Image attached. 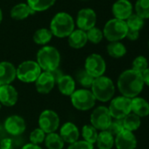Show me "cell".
I'll return each mask as SVG.
<instances>
[{
	"label": "cell",
	"instance_id": "obj_1",
	"mask_svg": "<svg viewBox=\"0 0 149 149\" xmlns=\"http://www.w3.org/2000/svg\"><path fill=\"white\" fill-rule=\"evenodd\" d=\"M117 86L122 96L129 99L138 97L144 88L142 75L133 69H127L119 76Z\"/></svg>",
	"mask_w": 149,
	"mask_h": 149
},
{
	"label": "cell",
	"instance_id": "obj_2",
	"mask_svg": "<svg viewBox=\"0 0 149 149\" xmlns=\"http://www.w3.org/2000/svg\"><path fill=\"white\" fill-rule=\"evenodd\" d=\"M49 30L53 36L60 38H68L75 30V21L68 13L58 12L52 18Z\"/></svg>",
	"mask_w": 149,
	"mask_h": 149
},
{
	"label": "cell",
	"instance_id": "obj_3",
	"mask_svg": "<svg viewBox=\"0 0 149 149\" xmlns=\"http://www.w3.org/2000/svg\"><path fill=\"white\" fill-rule=\"evenodd\" d=\"M36 62L44 72H51L56 68H59L61 63L60 52L54 46H43L37 53Z\"/></svg>",
	"mask_w": 149,
	"mask_h": 149
},
{
	"label": "cell",
	"instance_id": "obj_4",
	"mask_svg": "<svg viewBox=\"0 0 149 149\" xmlns=\"http://www.w3.org/2000/svg\"><path fill=\"white\" fill-rule=\"evenodd\" d=\"M90 88L96 100L101 102L110 101L115 93V85L113 81L109 77L104 75L96 78Z\"/></svg>",
	"mask_w": 149,
	"mask_h": 149
},
{
	"label": "cell",
	"instance_id": "obj_5",
	"mask_svg": "<svg viewBox=\"0 0 149 149\" xmlns=\"http://www.w3.org/2000/svg\"><path fill=\"white\" fill-rule=\"evenodd\" d=\"M128 27L126 21L118 18H112L105 24L103 34L109 42L120 41L126 38Z\"/></svg>",
	"mask_w": 149,
	"mask_h": 149
},
{
	"label": "cell",
	"instance_id": "obj_6",
	"mask_svg": "<svg viewBox=\"0 0 149 149\" xmlns=\"http://www.w3.org/2000/svg\"><path fill=\"white\" fill-rule=\"evenodd\" d=\"M41 71L38 63L33 60L24 61L16 68L17 78L24 83L35 82L42 72Z\"/></svg>",
	"mask_w": 149,
	"mask_h": 149
},
{
	"label": "cell",
	"instance_id": "obj_7",
	"mask_svg": "<svg viewBox=\"0 0 149 149\" xmlns=\"http://www.w3.org/2000/svg\"><path fill=\"white\" fill-rule=\"evenodd\" d=\"M70 98L73 107L80 111H88L92 109L97 101L92 92L86 88L76 90Z\"/></svg>",
	"mask_w": 149,
	"mask_h": 149
},
{
	"label": "cell",
	"instance_id": "obj_8",
	"mask_svg": "<svg viewBox=\"0 0 149 149\" xmlns=\"http://www.w3.org/2000/svg\"><path fill=\"white\" fill-rule=\"evenodd\" d=\"M131 101L132 99H129L122 95L112 99L108 109L112 119L122 120L127 114H129L132 112Z\"/></svg>",
	"mask_w": 149,
	"mask_h": 149
},
{
	"label": "cell",
	"instance_id": "obj_9",
	"mask_svg": "<svg viewBox=\"0 0 149 149\" xmlns=\"http://www.w3.org/2000/svg\"><path fill=\"white\" fill-rule=\"evenodd\" d=\"M112 120V117L110 114L108 107L104 106L96 107L90 114V125L97 131L107 130Z\"/></svg>",
	"mask_w": 149,
	"mask_h": 149
},
{
	"label": "cell",
	"instance_id": "obj_10",
	"mask_svg": "<svg viewBox=\"0 0 149 149\" xmlns=\"http://www.w3.org/2000/svg\"><path fill=\"white\" fill-rule=\"evenodd\" d=\"M84 69L94 79L103 76L106 71L105 60L101 55L97 53H92L87 57L85 60Z\"/></svg>",
	"mask_w": 149,
	"mask_h": 149
},
{
	"label": "cell",
	"instance_id": "obj_11",
	"mask_svg": "<svg viewBox=\"0 0 149 149\" xmlns=\"http://www.w3.org/2000/svg\"><path fill=\"white\" fill-rule=\"evenodd\" d=\"M60 126V118L53 110H44L39 116V127L47 134L54 133Z\"/></svg>",
	"mask_w": 149,
	"mask_h": 149
},
{
	"label": "cell",
	"instance_id": "obj_12",
	"mask_svg": "<svg viewBox=\"0 0 149 149\" xmlns=\"http://www.w3.org/2000/svg\"><path fill=\"white\" fill-rule=\"evenodd\" d=\"M97 23V14L94 10L90 8H84L78 11L76 17V25L78 29L84 31L96 26Z\"/></svg>",
	"mask_w": 149,
	"mask_h": 149
},
{
	"label": "cell",
	"instance_id": "obj_13",
	"mask_svg": "<svg viewBox=\"0 0 149 149\" xmlns=\"http://www.w3.org/2000/svg\"><path fill=\"white\" fill-rule=\"evenodd\" d=\"M4 128L6 134L12 135V136H18L21 135L26 128L25 120L19 115H11L9 116L4 123Z\"/></svg>",
	"mask_w": 149,
	"mask_h": 149
},
{
	"label": "cell",
	"instance_id": "obj_14",
	"mask_svg": "<svg viewBox=\"0 0 149 149\" xmlns=\"http://www.w3.org/2000/svg\"><path fill=\"white\" fill-rule=\"evenodd\" d=\"M137 138L133 132L125 129L115 136L114 146L117 149H135L137 148Z\"/></svg>",
	"mask_w": 149,
	"mask_h": 149
},
{
	"label": "cell",
	"instance_id": "obj_15",
	"mask_svg": "<svg viewBox=\"0 0 149 149\" xmlns=\"http://www.w3.org/2000/svg\"><path fill=\"white\" fill-rule=\"evenodd\" d=\"M112 11L115 18L126 21L133 13V5L129 0H117L112 7Z\"/></svg>",
	"mask_w": 149,
	"mask_h": 149
},
{
	"label": "cell",
	"instance_id": "obj_16",
	"mask_svg": "<svg viewBox=\"0 0 149 149\" xmlns=\"http://www.w3.org/2000/svg\"><path fill=\"white\" fill-rule=\"evenodd\" d=\"M55 84H56V82L49 72H41L40 75L38 77V79L35 81L36 90L38 93H40L41 94L49 93L54 87Z\"/></svg>",
	"mask_w": 149,
	"mask_h": 149
},
{
	"label": "cell",
	"instance_id": "obj_17",
	"mask_svg": "<svg viewBox=\"0 0 149 149\" xmlns=\"http://www.w3.org/2000/svg\"><path fill=\"white\" fill-rule=\"evenodd\" d=\"M18 99V91L11 85L0 86V104L4 107L14 106Z\"/></svg>",
	"mask_w": 149,
	"mask_h": 149
},
{
	"label": "cell",
	"instance_id": "obj_18",
	"mask_svg": "<svg viewBox=\"0 0 149 149\" xmlns=\"http://www.w3.org/2000/svg\"><path fill=\"white\" fill-rule=\"evenodd\" d=\"M60 136L65 143L72 144L78 141L80 132L78 127L72 122H66L60 129Z\"/></svg>",
	"mask_w": 149,
	"mask_h": 149
},
{
	"label": "cell",
	"instance_id": "obj_19",
	"mask_svg": "<svg viewBox=\"0 0 149 149\" xmlns=\"http://www.w3.org/2000/svg\"><path fill=\"white\" fill-rule=\"evenodd\" d=\"M16 78V67L11 62H0V86L11 85Z\"/></svg>",
	"mask_w": 149,
	"mask_h": 149
},
{
	"label": "cell",
	"instance_id": "obj_20",
	"mask_svg": "<svg viewBox=\"0 0 149 149\" xmlns=\"http://www.w3.org/2000/svg\"><path fill=\"white\" fill-rule=\"evenodd\" d=\"M88 42L86 31L77 29L74 30L69 36L68 37V43L71 48L74 49H81L83 48Z\"/></svg>",
	"mask_w": 149,
	"mask_h": 149
},
{
	"label": "cell",
	"instance_id": "obj_21",
	"mask_svg": "<svg viewBox=\"0 0 149 149\" xmlns=\"http://www.w3.org/2000/svg\"><path fill=\"white\" fill-rule=\"evenodd\" d=\"M132 113H135L141 118L147 117L149 115V102L144 98L135 97L131 101Z\"/></svg>",
	"mask_w": 149,
	"mask_h": 149
},
{
	"label": "cell",
	"instance_id": "obj_22",
	"mask_svg": "<svg viewBox=\"0 0 149 149\" xmlns=\"http://www.w3.org/2000/svg\"><path fill=\"white\" fill-rule=\"evenodd\" d=\"M60 93L64 96H71L76 91V80L69 75H62L56 82Z\"/></svg>",
	"mask_w": 149,
	"mask_h": 149
},
{
	"label": "cell",
	"instance_id": "obj_23",
	"mask_svg": "<svg viewBox=\"0 0 149 149\" xmlns=\"http://www.w3.org/2000/svg\"><path fill=\"white\" fill-rule=\"evenodd\" d=\"M35 12L28 6L27 3H20L13 6L11 10V17L14 20H23L28 17L30 15L34 14Z\"/></svg>",
	"mask_w": 149,
	"mask_h": 149
},
{
	"label": "cell",
	"instance_id": "obj_24",
	"mask_svg": "<svg viewBox=\"0 0 149 149\" xmlns=\"http://www.w3.org/2000/svg\"><path fill=\"white\" fill-rule=\"evenodd\" d=\"M115 137L108 131H100L96 144L98 149H112L114 147Z\"/></svg>",
	"mask_w": 149,
	"mask_h": 149
},
{
	"label": "cell",
	"instance_id": "obj_25",
	"mask_svg": "<svg viewBox=\"0 0 149 149\" xmlns=\"http://www.w3.org/2000/svg\"><path fill=\"white\" fill-rule=\"evenodd\" d=\"M107 53L114 58H120L126 54V47L120 41L110 42L106 47Z\"/></svg>",
	"mask_w": 149,
	"mask_h": 149
},
{
	"label": "cell",
	"instance_id": "obj_26",
	"mask_svg": "<svg viewBox=\"0 0 149 149\" xmlns=\"http://www.w3.org/2000/svg\"><path fill=\"white\" fill-rule=\"evenodd\" d=\"M45 146L47 149H63L64 141L57 133L47 134L45 138Z\"/></svg>",
	"mask_w": 149,
	"mask_h": 149
},
{
	"label": "cell",
	"instance_id": "obj_27",
	"mask_svg": "<svg viewBox=\"0 0 149 149\" xmlns=\"http://www.w3.org/2000/svg\"><path fill=\"white\" fill-rule=\"evenodd\" d=\"M141 117H139L138 115H136L135 113L131 112L124 119H122L125 129L131 131V132H134V131L138 130L141 125Z\"/></svg>",
	"mask_w": 149,
	"mask_h": 149
},
{
	"label": "cell",
	"instance_id": "obj_28",
	"mask_svg": "<svg viewBox=\"0 0 149 149\" xmlns=\"http://www.w3.org/2000/svg\"><path fill=\"white\" fill-rule=\"evenodd\" d=\"M52 38H53V34L49 29L40 28V29H38L34 32L32 38H33L34 43H36L37 45H45L48 42H50Z\"/></svg>",
	"mask_w": 149,
	"mask_h": 149
},
{
	"label": "cell",
	"instance_id": "obj_29",
	"mask_svg": "<svg viewBox=\"0 0 149 149\" xmlns=\"http://www.w3.org/2000/svg\"><path fill=\"white\" fill-rule=\"evenodd\" d=\"M55 3V0H26L28 6L34 11H44L51 8Z\"/></svg>",
	"mask_w": 149,
	"mask_h": 149
},
{
	"label": "cell",
	"instance_id": "obj_30",
	"mask_svg": "<svg viewBox=\"0 0 149 149\" xmlns=\"http://www.w3.org/2000/svg\"><path fill=\"white\" fill-rule=\"evenodd\" d=\"M76 79L83 87L88 89L91 87L95 79L91 75H90L85 69H80L76 73Z\"/></svg>",
	"mask_w": 149,
	"mask_h": 149
},
{
	"label": "cell",
	"instance_id": "obj_31",
	"mask_svg": "<svg viewBox=\"0 0 149 149\" xmlns=\"http://www.w3.org/2000/svg\"><path fill=\"white\" fill-rule=\"evenodd\" d=\"M82 136L83 138V141L94 145L97 141L98 132L93 126L85 125L82 128Z\"/></svg>",
	"mask_w": 149,
	"mask_h": 149
},
{
	"label": "cell",
	"instance_id": "obj_32",
	"mask_svg": "<svg viewBox=\"0 0 149 149\" xmlns=\"http://www.w3.org/2000/svg\"><path fill=\"white\" fill-rule=\"evenodd\" d=\"M126 25L128 27V29L131 30H134V31H140L145 24V19H143L142 17H141L139 15H137L136 13H133L126 20Z\"/></svg>",
	"mask_w": 149,
	"mask_h": 149
},
{
	"label": "cell",
	"instance_id": "obj_33",
	"mask_svg": "<svg viewBox=\"0 0 149 149\" xmlns=\"http://www.w3.org/2000/svg\"><path fill=\"white\" fill-rule=\"evenodd\" d=\"M133 9L135 13L143 19L149 18V0H137Z\"/></svg>",
	"mask_w": 149,
	"mask_h": 149
},
{
	"label": "cell",
	"instance_id": "obj_34",
	"mask_svg": "<svg viewBox=\"0 0 149 149\" xmlns=\"http://www.w3.org/2000/svg\"><path fill=\"white\" fill-rule=\"evenodd\" d=\"M87 34V39L92 44H99L102 39L104 38L103 31H101L97 27H93L86 31Z\"/></svg>",
	"mask_w": 149,
	"mask_h": 149
},
{
	"label": "cell",
	"instance_id": "obj_35",
	"mask_svg": "<svg viewBox=\"0 0 149 149\" xmlns=\"http://www.w3.org/2000/svg\"><path fill=\"white\" fill-rule=\"evenodd\" d=\"M148 61L146 57L140 55L137 56L133 61V70L142 73L145 70L148 68Z\"/></svg>",
	"mask_w": 149,
	"mask_h": 149
},
{
	"label": "cell",
	"instance_id": "obj_36",
	"mask_svg": "<svg viewBox=\"0 0 149 149\" xmlns=\"http://www.w3.org/2000/svg\"><path fill=\"white\" fill-rule=\"evenodd\" d=\"M47 134L40 127L33 129L30 134V141L32 144L40 145L44 142Z\"/></svg>",
	"mask_w": 149,
	"mask_h": 149
},
{
	"label": "cell",
	"instance_id": "obj_37",
	"mask_svg": "<svg viewBox=\"0 0 149 149\" xmlns=\"http://www.w3.org/2000/svg\"><path fill=\"white\" fill-rule=\"evenodd\" d=\"M123 130H125L124 124H123V120H117V119H112L110 126L108 127L107 130L111 134H112L114 137L117 136L119 134H120Z\"/></svg>",
	"mask_w": 149,
	"mask_h": 149
},
{
	"label": "cell",
	"instance_id": "obj_38",
	"mask_svg": "<svg viewBox=\"0 0 149 149\" xmlns=\"http://www.w3.org/2000/svg\"><path fill=\"white\" fill-rule=\"evenodd\" d=\"M68 149H94V146L85 141H77L72 144H69Z\"/></svg>",
	"mask_w": 149,
	"mask_h": 149
},
{
	"label": "cell",
	"instance_id": "obj_39",
	"mask_svg": "<svg viewBox=\"0 0 149 149\" xmlns=\"http://www.w3.org/2000/svg\"><path fill=\"white\" fill-rule=\"evenodd\" d=\"M14 141L5 137L0 141V149H14Z\"/></svg>",
	"mask_w": 149,
	"mask_h": 149
},
{
	"label": "cell",
	"instance_id": "obj_40",
	"mask_svg": "<svg viewBox=\"0 0 149 149\" xmlns=\"http://www.w3.org/2000/svg\"><path fill=\"white\" fill-rule=\"evenodd\" d=\"M140 37V31H134V30H131V29H128L127 30V32H126V38L131 41H136Z\"/></svg>",
	"mask_w": 149,
	"mask_h": 149
},
{
	"label": "cell",
	"instance_id": "obj_41",
	"mask_svg": "<svg viewBox=\"0 0 149 149\" xmlns=\"http://www.w3.org/2000/svg\"><path fill=\"white\" fill-rule=\"evenodd\" d=\"M50 72V73L52 74V76L54 77L55 82H57V81L60 79V78L63 75L62 72H61L59 68H56V69H54V70H53V71H51V72Z\"/></svg>",
	"mask_w": 149,
	"mask_h": 149
},
{
	"label": "cell",
	"instance_id": "obj_42",
	"mask_svg": "<svg viewBox=\"0 0 149 149\" xmlns=\"http://www.w3.org/2000/svg\"><path fill=\"white\" fill-rule=\"evenodd\" d=\"M141 75H142L144 85H147L148 86H149V67L141 73Z\"/></svg>",
	"mask_w": 149,
	"mask_h": 149
},
{
	"label": "cell",
	"instance_id": "obj_43",
	"mask_svg": "<svg viewBox=\"0 0 149 149\" xmlns=\"http://www.w3.org/2000/svg\"><path fill=\"white\" fill-rule=\"evenodd\" d=\"M21 149H42L40 145H35V144H32V143H27V144H25Z\"/></svg>",
	"mask_w": 149,
	"mask_h": 149
},
{
	"label": "cell",
	"instance_id": "obj_44",
	"mask_svg": "<svg viewBox=\"0 0 149 149\" xmlns=\"http://www.w3.org/2000/svg\"><path fill=\"white\" fill-rule=\"evenodd\" d=\"M5 134H6V132L4 128V126H0V141L5 138Z\"/></svg>",
	"mask_w": 149,
	"mask_h": 149
},
{
	"label": "cell",
	"instance_id": "obj_45",
	"mask_svg": "<svg viewBox=\"0 0 149 149\" xmlns=\"http://www.w3.org/2000/svg\"><path fill=\"white\" fill-rule=\"evenodd\" d=\"M3 20V12H2V10L0 9V24Z\"/></svg>",
	"mask_w": 149,
	"mask_h": 149
},
{
	"label": "cell",
	"instance_id": "obj_46",
	"mask_svg": "<svg viewBox=\"0 0 149 149\" xmlns=\"http://www.w3.org/2000/svg\"><path fill=\"white\" fill-rule=\"evenodd\" d=\"M1 108H2V105L0 104V110H1Z\"/></svg>",
	"mask_w": 149,
	"mask_h": 149
},
{
	"label": "cell",
	"instance_id": "obj_47",
	"mask_svg": "<svg viewBox=\"0 0 149 149\" xmlns=\"http://www.w3.org/2000/svg\"><path fill=\"white\" fill-rule=\"evenodd\" d=\"M148 48H149V40H148Z\"/></svg>",
	"mask_w": 149,
	"mask_h": 149
},
{
	"label": "cell",
	"instance_id": "obj_48",
	"mask_svg": "<svg viewBox=\"0 0 149 149\" xmlns=\"http://www.w3.org/2000/svg\"><path fill=\"white\" fill-rule=\"evenodd\" d=\"M81 1H86V0H81Z\"/></svg>",
	"mask_w": 149,
	"mask_h": 149
},
{
	"label": "cell",
	"instance_id": "obj_49",
	"mask_svg": "<svg viewBox=\"0 0 149 149\" xmlns=\"http://www.w3.org/2000/svg\"></svg>",
	"mask_w": 149,
	"mask_h": 149
}]
</instances>
